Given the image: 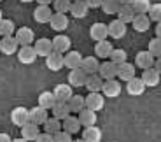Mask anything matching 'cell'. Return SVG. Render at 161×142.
I'll return each instance as SVG.
<instances>
[{"instance_id":"6da1fadb","label":"cell","mask_w":161,"mask_h":142,"mask_svg":"<svg viewBox=\"0 0 161 142\" xmlns=\"http://www.w3.org/2000/svg\"><path fill=\"white\" fill-rule=\"evenodd\" d=\"M37 51L35 48H33L32 44L28 46H19V49H18V60H19V63H23V65H32L33 61L37 60Z\"/></svg>"},{"instance_id":"7a4b0ae2","label":"cell","mask_w":161,"mask_h":142,"mask_svg":"<svg viewBox=\"0 0 161 142\" xmlns=\"http://www.w3.org/2000/svg\"><path fill=\"white\" fill-rule=\"evenodd\" d=\"M46 67H47L51 72H60L65 67V54L58 53V51H53L51 54L46 56Z\"/></svg>"},{"instance_id":"3957f363","label":"cell","mask_w":161,"mask_h":142,"mask_svg":"<svg viewBox=\"0 0 161 142\" xmlns=\"http://www.w3.org/2000/svg\"><path fill=\"white\" fill-rule=\"evenodd\" d=\"M11 121L12 125L21 128L23 125H26L30 121V109H26V107H14L11 111Z\"/></svg>"},{"instance_id":"277c9868","label":"cell","mask_w":161,"mask_h":142,"mask_svg":"<svg viewBox=\"0 0 161 142\" xmlns=\"http://www.w3.org/2000/svg\"><path fill=\"white\" fill-rule=\"evenodd\" d=\"M154 63H156V56L151 53L149 49H147V51H140V53H137V56H135V65L142 70L154 67Z\"/></svg>"},{"instance_id":"5b68a950","label":"cell","mask_w":161,"mask_h":142,"mask_svg":"<svg viewBox=\"0 0 161 142\" xmlns=\"http://www.w3.org/2000/svg\"><path fill=\"white\" fill-rule=\"evenodd\" d=\"M88 76L89 74L86 72L84 69H72L69 74V82L74 86V88H82L86 86V81H88Z\"/></svg>"},{"instance_id":"8992f818","label":"cell","mask_w":161,"mask_h":142,"mask_svg":"<svg viewBox=\"0 0 161 142\" xmlns=\"http://www.w3.org/2000/svg\"><path fill=\"white\" fill-rule=\"evenodd\" d=\"M105 105V95H102L100 91H89L86 95V107L93 111H102Z\"/></svg>"},{"instance_id":"52a82bcc","label":"cell","mask_w":161,"mask_h":142,"mask_svg":"<svg viewBox=\"0 0 161 142\" xmlns=\"http://www.w3.org/2000/svg\"><path fill=\"white\" fill-rule=\"evenodd\" d=\"M142 79H144V82H145L147 88H154V86H158L159 81H161V72L156 69V67L145 69V70H142Z\"/></svg>"},{"instance_id":"ba28073f","label":"cell","mask_w":161,"mask_h":142,"mask_svg":"<svg viewBox=\"0 0 161 142\" xmlns=\"http://www.w3.org/2000/svg\"><path fill=\"white\" fill-rule=\"evenodd\" d=\"M0 48H2V53L4 54H18V49H19V42L14 35H7V37H2L0 41Z\"/></svg>"},{"instance_id":"9c48e42d","label":"cell","mask_w":161,"mask_h":142,"mask_svg":"<svg viewBox=\"0 0 161 142\" xmlns=\"http://www.w3.org/2000/svg\"><path fill=\"white\" fill-rule=\"evenodd\" d=\"M145 82L142 77H133V79H130L128 82H126V91H128V95H131V97H140L142 93L145 91Z\"/></svg>"},{"instance_id":"30bf717a","label":"cell","mask_w":161,"mask_h":142,"mask_svg":"<svg viewBox=\"0 0 161 142\" xmlns=\"http://www.w3.org/2000/svg\"><path fill=\"white\" fill-rule=\"evenodd\" d=\"M102 93L107 98H116L121 95V82L117 81L116 77L114 79H107L103 82V88H102Z\"/></svg>"},{"instance_id":"8fae6325","label":"cell","mask_w":161,"mask_h":142,"mask_svg":"<svg viewBox=\"0 0 161 142\" xmlns=\"http://www.w3.org/2000/svg\"><path fill=\"white\" fill-rule=\"evenodd\" d=\"M53 14H54V11H51V7L49 5H44V4H39L37 5V9L33 11V20L37 21V23H49L53 18Z\"/></svg>"},{"instance_id":"7c38bea8","label":"cell","mask_w":161,"mask_h":142,"mask_svg":"<svg viewBox=\"0 0 161 142\" xmlns=\"http://www.w3.org/2000/svg\"><path fill=\"white\" fill-rule=\"evenodd\" d=\"M89 37L93 41H105L109 37V25L105 23H93L89 28Z\"/></svg>"},{"instance_id":"4fadbf2b","label":"cell","mask_w":161,"mask_h":142,"mask_svg":"<svg viewBox=\"0 0 161 142\" xmlns=\"http://www.w3.org/2000/svg\"><path fill=\"white\" fill-rule=\"evenodd\" d=\"M14 37L18 39L19 46H28V44H33V42H35V33H33V30L28 28V26L18 28L16 33H14Z\"/></svg>"},{"instance_id":"5bb4252c","label":"cell","mask_w":161,"mask_h":142,"mask_svg":"<svg viewBox=\"0 0 161 142\" xmlns=\"http://www.w3.org/2000/svg\"><path fill=\"white\" fill-rule=\"evenodd\" d=\"M69 16L65 14V12H54L51 18V21H49V25H51L53 30H56V32H63V30L69 28Z\"/></svg>"},{"instance_id":"9a60e30c","label":"cell","mask_w":161,"mask_h":142,"mask_svg":"<svg viewBox=\"0 0 161 142\" xmlns=\"http://www.w3.org/2000/svg\"><path fill=\"white\" fill-rule=\"evenodd\" d=\"M49 119V109L42 105H35L30 109V121L37 123V125H44Z\"/></svg>"},{"instance_id":"2e32d148","label":"cell","mask_w":161,"mask_h":142,"mask_svg":"<svg viewBox=\"0 0 161 142\" xmlns=\"http://www.w3.org/2000/svg\"><path fill=\"white\" fill-rule=\"evenodd\" d=\"M33 48H35V51H37L39 56H44V58L54 51V49H53V39H46V37L37 39V41L33 42Z\"/></svg>"},{"instance_id":"e0dca14e","label":"cell","mask_w":161,"mask_h":142,"mask_svg":"<svg viewBox=\"0 0 161 142\" xmlns=\"http://www.w3.org/2000/svg\"><path fill=\"white\" fill-rule=\"evenodd\" d=\"M126 35V23L121 21L119 18L109 23V37L112 39H123Z\"/></svg>"},{"instance_id":"ac0fdd59","label":"cell","mask_w":161,"mask_h":142,"mask_svg":"<svg viewBox=\"0 0 161 142\" xmlns=\"http://www.w3.org/2000/svg\"><path fill=\"white\" fill-rule=\"evenodd\" d=\"M135 67L137 65H131V63H128V61L117 65V77H119V81L128 82L130 79H133V77H135V70H137Z\"/></svg>"},{"instance_id":"d6986e66","label":"cell","mask_w":161,"mask_h":142,"mask_svg":"<svg viewBox=\"0 0 161 142\" xmlns=\"http://www.w3.org/2000/svg\"><path fill=\"white\" fill-rule=\"evenodd\" d=\"M82 60H84V56L79 53V51H67L65 53V67L67 69H79L80 65H82Z\"/></svg>"},{"instance_id":"ffe728a7","label":"cell","mask_w":161,"mask_h":142,"mask_svg":"<svg viewBox=\"0 0 161 142\" xmlns=\"http://www.w3.org/2000/svg\"><path fill=\"white\" fill-rule=\"evenodd\" d=\"M39 126L40 125H37V123L28 121L26 125L21 126V137H23L25 140H37V137H39V133H40Z\"/></svg>"},{"instance_id":"44dd1931","label":"cell","mask_w":161,"mask_h":142,"mask_svg":"<svg viewBox=\"0 0 161 142\" xmlns=\"http://www.w3.org/2000/svg\"><path fill=\"white\" fill-rule=\"evenodd\" d=\"M88 11H89V5L86 4V0H74L72 2V7H70V14L77 20H82V18L88 16Z\"/></svg>"},{"instance_id":"7402d4cb","label":"cell","mask_w":161,"mask_h":142,"mask_svg":"<svg viewBox=\"0 0 161 142\" xmlns=\"http://www.w3.org/2000/svg\"><path fill=\"white\" fill-rule=\"evenodd\" d=\"M98 74L103 77L105 81H107V79H114V77H117V63H114L112 60L103 61V63H100Z\"/></svg>"},{"instance_id":"603a6c76","label":"cell","mask_w":161,"mask_h":142,"mask_svg":"<svg viewBox=\"0 0 161 142\" xmlns=\"http://www.w3.org/2000/svg\"><path fill=\"white\" fill-rule=\"evenodd\" d=\"M112 51H114V48H112V44H110V41H98L97 44H95V54H97L98 58H110V54H112Z\"/></svg>"},{"instance_id":"cb8c5ba5","label":"cell","mask_w":161,"mask_h":142,"mask_svg":"<svg viewBox=\"0 0 161 142\" xmlns=\"http://www.w3.org/2000/svg\"><path fill=\"white\" fill-rule=\"evenodd\" d=\"M97 111L89 109V107H84V109L79 112V121L82 126H91V125H97Z\"/></svg>"},{"instance_id":"d4e9b609","label":"cell","mask_w":161,"mask_h":142,"mask_svg":"<svg viewBox=\"0 0 161 142\" xmlns=\"http://www.w3.org/2000/svg\"><path fill=\"white\" fill-rule=\"evenodd\" d=\"M70 48H72V41L67 35H56L53 39V49L58 53H67L70 51Z\"/></svg>"},{"instance_id":"484cf974","label":"cell","mask_w":161,"mask_h":142,"mask_svg":"<svg viewBox=\"0 0 161 142\" xmlns=\"http://www.w3.org/2000/svg\"><path fill=\"white\" fill-rule=\"evenodd\" d=\"M151 21H153V20L149 18V14H137L131 25H133V28H135V32L144 33V32H147V30H149Z\"/></svg>"},{"instance_id":"4316f807","label":"cell","mask_w":161,"mask_h":142,"mask_svg":"<svg viewBox=\"0 0 161 142\" xmlns=\"http://www.w3.org/2000/svg\"><path fill=\"white\" fill-rule=\"evenodd\" d=\"M82 140L86 142H100L102 140V130L97 125L91 126H84V132H82Z\"/></svg>"},{"instance_id":"83f0119b","label":"cell","mask_w":161,"mask_h":142,"mask_svg":"<svg viewBox=\"0 0 161 142\" xmlns=\"http://www.w3.org/2000/svg\"><path fill=\"white\" fill-rule=\"evenodd\" d=\"M74 86L70 84H58L56 88H54V95H56V100L60 102H69L70 98L74 97V91H72Z\"/></svg>"},{"instance_id":"f1b7e54d","label":"cell","mask_w":161,"mask_h":142,"mask_svg":"<svg viewBox=\"0 0 161 142\" xmlns=\"http://www.w3.org/2000/svg\"><path fill=\"white\" fill-rule=\"evenodd\" d=\"M51 112H53V116H54V118H58V119H61V121H63L67 116H70L72 109H70L69 102H60V100H58L56 104H54V107L51 109Z\"/></svg>"},{"instance_id":"f546056e","label":"cell","mask_w":161,"mask_h":142,"mask_svg":"<svg viewBox=\"0 0 161 142\" xmlns=\"http://www.w3.org/2000/svg\"><path fill=\"white\" fill-rule=\"evenodd\" d=\"M103 82H105V79L100 74H89L88 81H86V88H88V91H102Z\"/></svg>"},{"instance_id":"4dcf8cb0","label":"cell","mask_w":161,"mask_h":142,"mask_svg":"<svg viewBox=\"0 0 161 142\" xmlns=\"http://www.w3.org/2000/svg\"><path fill=\"white\" fill-rule=\"evenodd\" d=\"M135 16H137V12H135V9H133V5H131V4L121 5L119 12H117V18H119L121 21H125L126 25H128V23H133Z\"/></svg>"},{"instance_id":"1f68e13d","label":"cell","mask_w":161,"mask_h":142,"mask_svg":"<svg viewBox=\"0 0 161 142\" xmlns=\"http://www.w3.org/2000/svg\"><path fill=\"white\" fill-rule=\"evenodd\" d=\"M80 69H84L88 74H98V70H100V61H98V56H97V54H95V56H84Z\"/></svg>"},{"instance_id":"d6a6232c","label":"cell","mask_w":161,"mask_h":142,"mask_svg":"<svg viewBox=\"0 0 161 142\" xmlns=\"http://www.w3.org/2000/svg\"><path fill=\"white\" fill-rule=\"evenodd\" d=\"M56 95H54V91H42V93L39 95V105L46 107V109L51 111L53 107H54V104H56Z\"/></svg>"},{"instance_id":"836d02e7","label":"cell","mask_w":161,"mask_h":142,"mask_svg":"<svg viewBox=\"0 0 161 142\" xmlns=\"http://www.w3.org/2000/svg\"><path fill=\"white\" fill-rule=\"evenodd\" d=\"M80 121H79V118H75V116H67V118L63 119V130H67V132H70V133H77V132L80 130Z\"/></svg>"},{"instance_id":"e575fe53","label":"cell","mask_w":161,"mask_h":142,"mask_svg":"<svg viewBox=\"0 0 161 142\" xmlns=\"http://www.w3.org/2000/svg\"><path fill=\"white\" fill-rule=\"evenodd\" d=\"M121 2L119 0H103L102 2V11L105 12V14H117L121 9Z\"/></svg>"},{"instance_id":"d590c367","label":"cell","mask_w":161,"mask_h":142,"mask_svg":"<svg viewBox=\"0 0 161 142\" xmlns=\"http://www.w3.org/2000/svg\"><path fill=\"white\" fill-rule=\"evenodd\" d=\"M42 126H44V130H46V132H49V133L54 135L58 130H61V128H63V121L53 116V118H49V119H47V121H46Z\"/></svg>"},{"instance_id":"8d00e7d4","label":"cell","mask_w":161,"mask_h":142,"mask_svg":"<svg viewBox=\"0 0 161 142\" xmlns=\"http://www.w3.org/2000/svg\"><path fill=\"white\" fill-rule=\"evenodd\" d=\"M16 25H14V21L11 20H2L0 21V35L2 37H7V35H14L16 33Z\"/></svg>"},{"instance_id":"74e56055","label":"cell","mask_w":161,"mask_h":142,"mask_svg":"<svg viewBox=\"0 0 161 142\" xmlns=\"http://www.w3.org/2000/svg\"><path fill=\"white\" fill-rule=\"evenodd\" d=\"M69 105L72 109V112H80V111L86 107V97H80V95H74L69 100Z\"/></svg>"},{"instance_id":"f35d334b","label":"cell","mask_w":161,"mask_h":142,"mask_svg":"<svg viewBox=\"0 0 161 142\" xmlns=\"http://www.w3.org/2000/svg\"><path fill=\"white\" fill-rule=\"evenodd\" d=\"M74 0H54L53 2V11L54 12H70V7H72Z\"/></svg>"},{"instance_id":"ab89813d","label":"cell","mask_w":161,"mask_h":142,"mask_svg":"<svg viewBox=\"0 0 161 142\" xmlns=\"http://www.w3.org/2000/svg\"><path fill=\"white\" fill-rule=\"evenodd\" d=\"M131 5H133V9H135L137 14H147L153 4H151V0H135Z\"/></svg>"},{"instance_id":"60d3db41","label":"cell","mask_w":161,"mask_h":142,"mask_svg":"<svg viewBox=\"0 0 161 142\" xmlns=\"http://www.w3.org/2000/svg\"><path fill=\"white\" fill-rule=\"evenodd\" d=\"M109 60H112L114 63L121 65V63H125V61H128V54H126V51H125V49H114Z\"/></svg>"},{"instance_id":"b9f144b4","label":"cell","mask_w":161,"mask_h":142,"mask_svg":"<svg viewBox=\"0 0 161 142\" xmlns=\"http://www.w3.org/2000/svg\"><path fill=\"white\" fill-rule=\"evenodd\" d=\"M151 51V53L154 54V56H161V39L159 37H154V39H151L149 41V48H147Z\"/></svg>"},{"instance_id":"7bdbcfd3","label":"cell","mask_w":161,"mask_h":142,"mask_svg":"<svg viewBox=\"0 0 161 142\" xmlns=\"http://www.w3.org/2000/svg\"><path fill=\"white\" fill-rule=\"evenodd\" d=\"M147 14H149V18L154 21V23H159L161 21V4H153Z\"/></svg>"},{"instance_id":"ee69618b","label":"cell","mask_w":161,"mask_h":142,"mask_svg":"<svg viewBox=\"0 0 161 142\" xmlns=\"http://www.w3.org/2000/svg\"><path fill=\"white\" fill-rule=\"evenodd\" d=\"M53 140H54V142H70V140H72V133L61 128V130H58L56 133L53 135Z\"/></svg>"},{"instance_id":"f6af8a7d","label":"cell","mask_w":161,"mask_h":142,"mask_svg":"<svg viewBox=\"0 0 161 142\" xmlns=\"http://www.w3.org/2000/svg\"><path fill=\"white\" fill-rule=\"evenodd\" d=\"M37 140H39V142H49V140H53V133H49V132L44 130L42 133H39Z\"/></svg>"},{"instance_id":"bcb514c9","label":"cell","mask_w":161,"mask_h":142,"mask_svg":"<svg viewBox=\"0 0 161 142\" xmlns=\"http://www.w3.org/2000/svg\"><path fill=\"white\" fill-rule=\"evenodd\" d=\"M102 2H103V0H86V4L89 5V9H98V7H102Z\"/></svg>"},{"instance_id":"7dc6e473","label":"cell","mask_w":161,"mask_h":142,"mask_svg":"<svg viewBox=\"0 0 161 142\" xmlns=\"http://www.w3.org/2000/svg\"><path fill=\"white\" fill-rule=\"evenodd\" d=\"M9 140H11L9 133H4V132H2V133H0V142H9Z\"/></svg>"},{"instance_id":"c3c4849f","label":"cell","mask_w":161,"mask_h":142,"mask_svg":"<svg viewBox=\"0 0 161 142\" xmlns=\"http://www.w3.org/2000/svg\"><path fill=\"white\" fill-rule=\"evenodd\" d=\"M154 32H156V37H159V39H161V21H159V23H156V28H154Z\"/></svg>"},{"instance_id":"681fc988","label":"cell","mask_w":161,"mask_h":142,"mask_svg":"<svg viewBox=\"0 0 161 142\" xmlns=\"http://www.w3.org/2000/svg\"><path fill=\"white\" fill-rule=\"evenodd\" d=\"M154 67H156V69L161 72V56H158V58H156V63H154Z\"/></svg>"},{"instance_id":"f907efd6","label":"cell","mask_w":161,"mask_h":142,"mask_svg":"<svg viewBox=\"0 0 161 142\" xmlns=\"http://www.w3.org/2000/svg\"><path fill=\"white\" fill-rule=\"evenodd\" d=\"M37 2H39V4H44V5H51L54 0H37Z\"/></svg>"},{"instance_id":"816d5d0a","label":"cell","mask_w":161,"mask_h":142,"mask_svg":"<svg viewBox=\"0 0 161 142\" xmlns=\"http://www.w3.org/2000/svg\"><path fill=\"white\" fill-rule=\"evenodd\" d=\"M121 4L123 5H126V4H133V2H135V0H119Z\"/></svg>"},{"instance_id":"f5cc1de1","label":"cell","mask_w":161,"mask_h":142,"mask_svg":"<svg viewBox=\"0 0 161 142\" xmlns=\"http://www.w3.org/2000/svg\"><path fill=\"white\" fill-rule=\"evenodd\" d=\"M4 20V11H2V9H0V21Z\"/></svg>"},{"instance_id":"db71d44e","label":"cell","mask_w":161,"mask_h":142,"mask_svg":"<svg viewBox=\"0 0 161 142\" xmlns=\"http://www.w3.org/2000/svg\"><path fill=\"white\" fill-rule=\"evenodd\" d=\"M19 2H23V4H28V2H33V0H19Z\"/></svg>"},{"instance_id":"11a10c76","label":"cell","mask_w":161,"mask_h":142,"mask_svg":"<svg viewBox=\"0 0 161 142\" xmlns=\"http://www.w3.org/2000/svg\"><path fill=\"white\" fill-rule=\"evenodd\" d=\"M0 53H2V48H0Z\"/></svg>"},{"instance_id":"9f6ffc18","label":"cell","mask_w":161,"mask_h":142,"mask_svg":"<svg viewBox=\"0 0 161 142\" xmlns=\"http://www.w3.org/2000/svg\"><path fill=\"white\" fill-rule=\"evenodd\" d=\"M0 2H2V0H0Z\"/></svg>"}]
</instances>
